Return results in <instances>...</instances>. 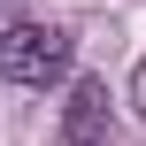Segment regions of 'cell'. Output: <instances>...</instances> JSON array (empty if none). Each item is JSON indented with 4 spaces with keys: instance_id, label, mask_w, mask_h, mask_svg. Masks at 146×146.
<instances>
[{
    "instance_id": "cell-1",
    "label": "cell",
    "mask_w": 146,
    "mask_h": 146,
    "mask_svg": "<svg viewBox=\"0 0 146 146\" xmlns=\"http://www.w3.org/2000/svg\"><path fill=\"white\" fill-rule=\"evenodd\" d=\"M54 77H69V31L8 23L0 31V85H54Z\"/></svg>"
},
{
    "instance_id": "cell-2",
    "label": "cell",
    "mask_w": 146,
    "mask_h": 146,
    "mask_svg": "<svg viewBox=\"0 0 146 146\" xmlns=\"http://www.w3.org/2000/svg\"><path fill=\"white\" fill-rule=\"evenodd\" d=\"M62 139H69V146H100V139H108V85H77V92H69Z\"/></svg>"
}]
</instances>
